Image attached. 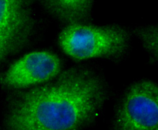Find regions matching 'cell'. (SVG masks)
<instances>
[{
    "label": "cell",
    "instance_id": "obj_1",
    "mask_svg": "<svg viewBox=\"0 0 158 130\" xmlns=\"http://www.w3.org/2000/svg\"><path fill=\"white\" fill-rule=\"evenodd\" d=\"M10 96L7 130H81L96 122L111 95L97 66H75L46 83Z\"/></svg>",
    "mask_w": 158,
    "mask_h": 130
},
{
    "label": "cell",
    "instance_id": "obj_2",
    "mask_svg": "<svg viewBox=\"0 0 158 130\" xmlns=\"http://www.w3.org/2000/svg\"><path fill=\"white\" fill-rule=\"evenodd\" d=\"M131 34L118 24L75 23L66 25L57 40L64 52L75 60L103 58L119 62L130 52Z\"/></svg>",
    "mask_w": 158,
    "mask_h": 130
},
{
    "label": "cell",
    "instance_id": "obj_3",
    "mask_svg": "<svg viewBox=\"0 0 158 130\" xmlns=\"http://www.w3.org/2000/svg\"><path fill=\"white\" fill-rule=\"evenodd\" d=\"M111 130H158V88L155 82L132 83L116 103Z\"/></svg>",
    "mask_w": 158,
    "mask_h": 130
},
{
    "label": "cell",
    "instance_id": "obj_4",
    "mask_svg": "<svg viewBox=\"0 0 158 130\" xmlns=\"http://www.w3.org/2000/svg\"><path fill=\"white\" fill-rule=\"evenodd\" d=\"M34 21L27 2L0 1V68L30 40Z\"/></svg>",
    "mask_w": 158,
    "mask_h": 130
},
{
    "label": "cell",
    "instance_id": "obj_5",
    "mask_svg": "<svg viewBox=\"0 0 158 130\" xmlns=\"http://www.w3.org/2000/svg\"><path fill=\"white\" fill-rule=\"evenodd\" d=\"M61 61L47 51L33 52L15 61L0 78L3 86L22 89L46 83L61 72Z\"/></svg>",
    "mask_w": 158,
    "mask_h": 130
},
{
    "label": "cell",
    "instance_id": "obj_6",
    "mask_svg": "<svg viewBox=\"0 0 158 130\" xmlns=\"http://www.w3.org/2000/svg\"><path fill=\"white\" fill-rule=\"evenodd\" d=\"M41 4L50 15L67 25L87 23L91 19L94 1L50 0L41 1Z\"/></svg>",
    "mask_w": 158,
    "mask_h": 130
},
{
    "label": "cell",
    "instance_id": "obj_7",
    "mask_svg": "<svg viewBox=\"0 0 158 130\" xmlns=\"http://www.w3.org/2000/svg\"><path fill=\"white\" fill-rule=\"evenodd\" d=\"M141 42L143 48L156 64L158 60V26L155 24L140 25L130 29Z\"/></svg>",
    "mask_w": 158,
    "mask_h": 130
}]
</instances>
